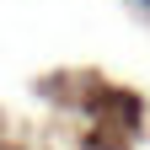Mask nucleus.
<instances>
[{
    "mask_svg": "<svg viewBox=\"0 0 150 150\" xmlns=\"http://www.w3.org/2000/svg\"><path fill=\"white\" fill-rule=\"evenodd\" d=\"M129 6H139V11H150V0H129Z\"/></svg>",
    "mask_w": 150,
    "mask_h": 150,
    "instance_id": "obj_1",
    "label": "nucleus"
}]
</instances>
